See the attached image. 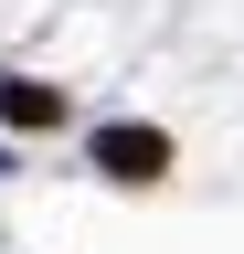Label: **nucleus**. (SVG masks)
<instances>
[{
  "label": "nucleus",
  "mask_w": 244,
  "mask_h": 254,
  "mask_svg": "<svg viewBox=\"0 0 244 254\" xmlns=\"http://www.w3.org/2000/svg\"><path fill=\"white\" fill-rule=\"evenodd\" d=\"M96 159H106L117 180H149V170H160L170 148H160V138H138V127H117V138H96Z\"/></svg>",
  "instance_id": "nucleus-1"
}]
</instances>
